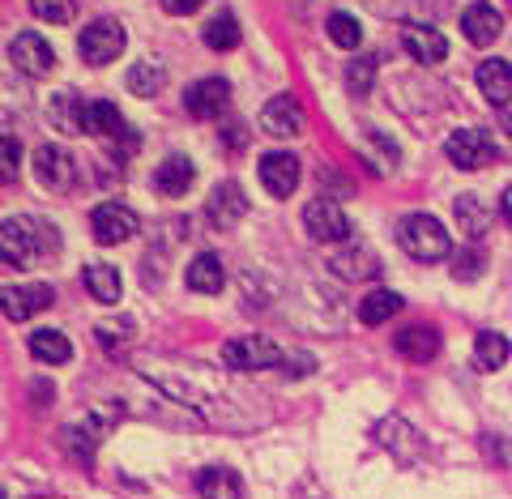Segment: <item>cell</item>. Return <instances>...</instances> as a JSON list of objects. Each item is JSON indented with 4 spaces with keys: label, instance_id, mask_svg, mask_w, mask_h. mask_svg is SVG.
Segmentation results:
<instances>
[{
    "label": "cell",
    "instance_id": "cell-1",
    "mask_svg": "<svg viewBox=\"0 0 512 499\" xmlns=\"http://www.w3.org/2000/svg\"><path fill=\"white\" fill-rule=\"evenodd\" d=\"M56 227H43L35 218H5L0 227V256L13 269H30L43 252H56Z\"/></svg>",
    "mask_w": 512,
    "mask_h": 499
},
{
    "label": "cell",
    "instance_id": "cell-2",
    "mask_svg": "<svg viewBox=\"0 0 512 499\" xmlns=\"http://www.w3.org/2000/svg\"><path fill=\"white\" fill-rule=\"evenodd\" d=\"M286 354L278 342H269V337H231L227 346H222V367L227 372H265V367H286Z\"/></svg>",
    "mask_w": 512,
    "mask_h": 499
},
{
    "label": "cell",
    "instance_id": "cell-3",
    "mask_svg": "<svg viewBox=\"0 0 512 499\" xmlns=\"http://www.w3.org/2000/svg\"><path fill=\"white\" fill-rule=\"evenodd\" d=\"M397 244L410 252L414 261H444L448 256V231L440 227V218L431 214H406L397 227Z\"/></svg>",
    "mask_w": 512,
    "mask_h": 499
},
{
    "label": "cell",
    "instance_id": "cell-4",
    "mask_svg": "<svg viewBox=\"0 0 512 499\" xmlns=\"http://www.w3.org/2000/svg\"><path fill=\"white\" fill-rule=\"evenodd\" d=\"M303 231H308L316 244H342V239H350V218L338 201L316 197L303 205Z\"/></svg>",
    "mask_w": 512,
    "mask_h": 499
},
{
    "label": "cell",
    "instance_id": "cell-5",
    "mask_svg": "<svg viewBox=\"0 0 512 499\" xmlns=\"http://www.w3.org/2000/svg\"><path fill=\"white\" fill-rule=\"evenodd\" d=\"M444 154H448V163L453 167L478 171V167H487L495 158V141H491L487 128H457V133L444 141Z\"/></svg>",
    "mask_w": 512,
    "mask_h": 499
},
{
    "label": "cell",
    "instance_id": "cell-6",
    "mask_svg": "<svg viewBox=\"0 0 512 499\" xmlns=\"http://www.w3.org/2000/svg\"><path fill=\"white\" fill-rule=\"evenodd\" d=\"M124 26L120 22H111V18H103V22H90L86 30H82V39H77V52H82L90 64H111L120 52H124Z\"/></svg>",
    "mask_w": 512,
    "mask_h": 499
},
{
    "label": "cell",
    "instance_id": "cell-7",
    "mask_svg": "<svg viewBox=\"0 0 512 499\" xmlns=\"http://www.w3.org/2000/svg\"><path fill=\"white\" fill-rule=\"evenodd\" d=\"M90 231H94V239H99L103 248L124 244V239L137 235V214H133L128 205H120V201H103V205L90 214Z\"/></svg>",
    "mask_w": 512,
    "mask_h": 499
},
{
    "label": "cell",
    "instance_id": "cell-8",
    "mask_svg": "<svg viewBox=\"0 0 512 499\" xmlns=\"http://www.w3.org/2000/svg\"><path fill=\"white\" fill-rule=\"evenodd\" d=\"M35 180L47 188V192H69L77 184V163L69 150L60 146H39L35 150Z\"/></svg>",
    "mask_w": 512,
    "mask_h": 499
},
{
    "label": "cell",
    "instance_id": "cell-9",
    "mask_svg": "<svg viewBox=\"0 0 512 499\" xmlns=\"http://www.w3.org/2000/svg\"><path fill=\"white\" fill-rule=\"evenodd\" d=\"M9 60L18 64L26 77H47L56 69V52L47 47L43 35H35V30H22V35L9 43Z\"/></svg>",
    "mask_w": 512,
    "mask_h": 499
},
{
    "label": "cell",
    "instance_id": "cell-10",
    "mask_svg": "<svg viewBox=\"0 0 512 499\" xmlns=\"http://www.w3.org/2000/svg\"><path fill=\"white\" fill-rule=\"evenodd\" d=\"M227 103H231V86L222 82V77H201V82L188 86V94H184L188 116H197V120H218L222 111H227Z\"/></svg>",
    "mask_w": 512,
    "mask_h": 499
},
{
    "label": "cell",
    "instance_id": "cell-11",
    "mask_svg": "<svg viewBox=\"0 0 512 499\" xmlns=\"http://www.w3.org/2000/svg\"><path fill=\"white\" fill-rule=\"evenodd\" d=\"M261 184H265L269 197L286 201V197H291V192L299 188V158L286 154V150L265 154V158H261Z\"/></svg>",
    "mask_w": 512,
    "mask_h": 499
},
{
    "label": "cell",
    "instance_id": "cell-12",
    "mask_svg": "<svg viewBox=\"0 0 512 499\" xmlns=\"http://www.w3.org/2000/svg\"><path fill=\"white\" fill-rule=\"evenodd\" d=\"M5 316L13 320V325H22V320H30L35 312H43V308H52V299H56V291L52 286H43V282H30V286H5Z\"/></svg>",
    "mask_w": 512,
    "mask_h": 499
},
{
    "label": "cell",
    "instance_id": "cell-13",
    "mask_svg": "<svg viewBox=\"0 0 512 499\" xmlns=\"http://www.w3.org/2000/svg\"><path fill=\"white\" fill-rule=\"evenodd\" d=\"M244 214H248V197H244V188L231 184V180L218 184V188L210 192V201H205V218H210L218 231H231Z\"/></svg>",
    "mask_w": 512,
    "mask_h": 499
},
{
    "label": "cell",
    "instance_id": "cell-14",
    "mask_svg": "<svg viewBox=\"0 0 512 499\" xmlns=\"http://www.w3.org/2000/svg\"><path fill=\"white\" fill-rule=\"evenodd\" d=\"M261 128L269 137H299L303 133V107L291 99V94H278L261 107Z\"/></svg>",
    "mask_w": 512,
    "mask_h": 499
},
{
    "label": "cell",
    "instance_id": "cell-15",
    "mask_svg": "<svg viewBox=\"0 0 512 499\" xmlns=\"http://www.w3.org/2000/svg\"><path fill=\"white\" fill-rule=\"evenodd\" d=\"M86 107L90 103H82L77 90H60V94H52V103H47V120H52L64 137H77V133H86Z\"/></svg>",
    "mask_w": 512,
    "mask_h": 499
},
{
    "label": "cell",
    "instance_id": "cell-16",
    "mask_svg": "<svg viewBox=\"0 0 512 499\" xmlns=\"http://www.w3.org/2000/svg\"><path fill=\"white\" fill-rule=\"evenodd\" d=\"M393 350L402 354V359L410 363H427V359H436L440 354V329L436 325H410L393 337Z\"/></svg>",
    "mask_w": 512,
    "mask_h": 499
},
{
    "label": "cell",
    "instance_id": "cell-17",
    "mask_svg": "<svg viewBox=\"0 0 512 499\" xmlns=\"http://www.w3.org/2000/svg\"><path fill=\"white\" fill-rule=\"evenodd\" d=\"M107 423H111V410L86 418V423L64 427V448H69V457H73V461H90V457H94V448H99V440H103Z\"/></svg>",
    "mask_w": 512,
    "mask_h": 499
},
{
    "label": "cell",
    "instance_id": "cell-18",
    "mask_svg": "<svg viewBox=\"0 0 512 499\" xmlns=\"http://www.w3.org/2000/svg\"><path fill=\"white\" fill-rule=\"evenodd\" d=\"M500 30H504V18L491 5H483V0L461 13V35H466L474 47H491L495 39H500Z\"/></svg>",
    "mask_w": 512,
    "mask_h": 499
},
{
    "label": "cell",
    "instance_id": "cell-19",
    "mask_svg": "<svg viewBox=\"0 0 512 499\" xmlns=\"http://www.w3.org/2000/svg\"><path fill=\"white\" fill-rule=\"evenodd\" d=\"M184 282H188V291H197V295H218L222 286H227V269H222V256H214V252L192 256Z\"/></svg>",
    "mask_w": 512,
    "mask_h": 499
},
{
    "label": "cell",
    "instance_id": "cell-20",
    "mask_svg": "<svg viewBox=\"0 0 512 499\" xmlns=\"http://www.w3.org/2000/svg\"><path fill=\"white\" fill-rule=\"evenodd\" d=\"M478 90L491 107H508L512 103V64L508 60H483L478 64Z\"/></svg>",
    "mask_w": 512,
    "mask_h": 499
},
{
    "label": "cell",
    "instance_id": "cell-21",
    "mask_svg": "<svg viewBox=\"0 0 512 499\" xmlns=\"http://www.w3.org/2000/svg\"><path fill=\"white\" fill-rule=\"evenodd\" d=\"M402 47L419 60V64H440L448 56V39L436 26H406L402 30Z\"/></svg>",
    "mask_w": 512,
    "mask_h": 499
},
{
    "label": "cell",
    "instance_id": "cell-22",
    "mask_svg": "<svg viewBox=\"0 0 512 499\" xmlns=\"http://www.w3.org/2000/svg\"><path fill=\"white\" fill-rule=\"evenodd\" d=\"M192 180H197V167H192L184 154H171L154 167V188L163 192V197H184L192 188Z\"/></svg>",
    "mask_w": 512,
    "mask_h": 499
},
{
    "label": "cell",
    "instance_id": "cell-23",
    "mask_svg": "<svg viewBox=\"0 0 512 499\" xmlns=\"http://www.w3.org/2000/svg\"><path fill=\"white\" fill-rule=\"evenodd\" d=\"M453 214H457V222H461V231H466L470 239H483L487 231H491V205L478 197V192H461L457 197V205H453Z\"/></svg>",
    "mask_w": 512,
    "mask_h": 499
},
{
    "label": "cell",
    "instance_id": "cell-24",
    "mask_svg": "<svg viewBox=\"0 0 512 499\" xmlns=\"http://www.w3.org/2000/svg\"><path fill=\"white\" fill-rule=\"evenodd\" d=\"M197 491L201 499H244V482L227 465H210V470L197 474Z\"/></svg>",
    "mask_w": 512,
    "mask_h": 499
},
{
    "label": "cell",
    "instance_id": "cell-25",
    "mask_svg": "<svg viewBox=\"0 0 512 499\" xmlns=\"http://www.w3.org/2000/svg\"><path fill=\"white\" fill-rule=\"evenodd\" d=\"M82 282H86V291H90L94 299H99V303H120L124 282H120V269H116V265H103V261H94V265H86Z\"/></svg>",
    "mask_w": 512,
    "mask_h": 499
},
{
    "label": "cell",
    "instance_id": "cell-26",
    "mask_svg": "<svg viewBox=\"0 0 512 499\" xmlns=\"http://www.w3.org/2000/svg\"><path fill=\"white\" fill-rule=\"evenodd\" d=\"M30 354H35L39 363L60 367V363L73 359V346H69V337L56 333V329H35V333H30Z\"/></svg>",
    "mask_w": 512,
    "mask_h": 499
},
{
    "label": "cell",
    "instance_id": "cell-27",
    "mask_svg": "<svg viewBox=\"0 0 512 499\" xmlns=\"http://www.w3.org/2000/svg\"><path fill=\"white\" fill-rule=\"evenodd\" d=\"M508 354H512V346H508L504 333L483 329L474 337V367H478V372H495V367H504Z\"/></svg>",
    "mask_w": 512,
    "mask_h": 499
},
{
    "label": "cell",
    "instance_id": "cell-28",
    "mask_svg": "<svg viewBox=\"0 0 512 499\" xmlns=\"http://www.w3.org/2000/svg\"><path fill=\"white\" fill-rule=\"evenodd\" d=\"M397 312H402V295L397 291H367L363 299H359V320L363 325H384V320H393Z\"/></svg>",
    "mask_w": 512,
    "mask_h": 499
},
{
    "label": "cell",
    "instance_id": "cell-29",
    "mask_svg": "<svg viewBox=\"0 0 512 499\" xmlns=\"http://www.w3.org/2000/svg\"><path fill=\"white\" fill-rule=\"evenodd\" d=\"M124 82H128V94H137V99H154V94L167 86V69L163 64H154V60H141V64L128 69Z\"/></svg>",
    "mask_w": 512,
    "mask_h": 499
},
{
    "label": "cell",
    "instance_id": "cell-30",
    "mask_svg": "<svg viewBox=\"0 0 512 499\" xmlns=\"http://www.w3.org/2000/svg\"><path fill=\"white\" fill-rule=\"evenodd\" d=\"M124 116H120V107L116 103H107V99H99V103H90L86 107V133H94V137H116V133H124Z\"/></svg>",
    "mask_w": 512,
    "mask_h": 499
},
{
    "label": "cell",
    "instance_id": "cell-31",
    "mask_svg": "<svg viewBox=\"0 0 512 499\" xmlns=\"http://www.w3.org/2000/svg\"><path fill=\"white\" fill-rule=\"evenodd\" d=\"M239 39H244V30H239L235 13H218L205 26V47H214V52H231V47H239Z\"/></svg>",
    "mask_w": 512,
    "mask_h": 499
},
{
    "label": "cell",
    "instance_id": "cell-32",
    "mask_svg": "<svg viewBox=\"0 0 512 499\" xmlns=\"http://www.w3.org/2000/svg\"><path fill=\"white\" fill-rule=\"evenodd\" d=\"M325 30H329V39L338 43V47H359V43H363V26H359L355 13H342V9L329 13Z\"/></svg>",
    "mask_w": 512,
    "mask_h": 499
},
{
    "label": "cell",
    "instance_id": "cell-33",
    "mask_svg": "<svg viewBox=\"0 0 512 499\" xmlns=\"http://www.w3.org/2000/svg\"><path fill=\"white\" fill-rule=\"evenodd\" d=\"M363 146L372 150V171L384 175V171H389V163H397V146L380 133V128H367V133H363Z\"/></svg>",
    "mask_w": 512,
    "mask_h": 499
},
{
    "label": "cell",
    "instance_id": "cell-34",
    "mask_svg": "<svg viewBox=\"0 0 512 499\" xmlns=\"http://www.w3.org/2000/svg\"><path fill=\"white\" fill-rule=\"evenodd\" d=\"M30 13H35L39 22H52V26H69L77 5L73 0H30Z\"/></svg>",
    "mask_w": 512,
    "mask_h": 499
},
{
    "label": "cell",
    "instance_id": "cell-35",
    "mask_svg": "<svg viewBox=\"0 0 512 499\" xmlns=\"http://www.w3.org/2000/svg\"><path fill=\"white\" fill-rule=\"evenodd\" d=\"M372 77H376V56H363V60H350V69H346V90L350 94H363L372 90Z\"/></svg>",
    "mask_w": 512,
    "mask_h": 499
},
{
    "label": "cell",
    "instance_id": "cell-36",
    "mask_svg": "<svg viewBox=\"0 0 512 499\" xmlns=\"http://www.w3.org/2000/svg\"><path fill=\"white\" fill-rule=\"evenodd\" d=\"M333 265H338V273H346V278H376V273H380L372 252H346Z\"/></svg>",
    "mask_w": 512,
    "mask_h": 499
},
{
    "label": "cell",
    "instance_id": "cell-37",
    "mask_svg": "<svg viewBox=\"0 0 512 499\" xmlns=\"http://www.w3.org/2000/svg\"><path fill=\"white\" fill-rule=\"evenodd\" d=\"M0 154H5V163H0V180L13 184L18 180V163H22V150H18V141H13V133H5V141H0Z\"/></svg>",
    "mask_w": 512,
    "mask_h": 499
},
{
    "label": "cell",
    "instance_id": "cell-38",
    "mask_svg": "<svg viewBox=\"0 0 512 499\" xmlns=\"http://www.w3.org/2000/svg\"><path fill=\"white\" fill-rule=\"evenodd\" d=\"M478 273H483V252H466V256H457V265H453V278L457 282H474Z\"/></svg>",
    "mask_w": 512,
    "mask_h": 499
},
{
    "label": "cell",
    "instance_id": "cell-39",
    "mask_svg": "<svg viewBox=\"0 0 512 499\" xmlns=\"http://www.w3.org/2000/svg\"><path fill=\"white\" fill-rule=\"evenodd\" d=\"M205 5V0H163V9L175 13V18H188V13H197Z\"/></svg>",
    "mask_w": 512,
    "mask_h": 499
},
{
    "label": "cell",
    "instance_id": "cell-40",
    "mask_svg": "<svg viewBox=\"0 0 512 499\" xmlns=\"http://www.w3.org/2000/svg\"><path fill=\"white\" fill-rule=\"evenodd\" d=\"M500 214H504V218L512 222V184L504 188V197H500Z\"/></svg>",
    "mask_w": 512,
    "mask_h": 499
}]
</instances>
